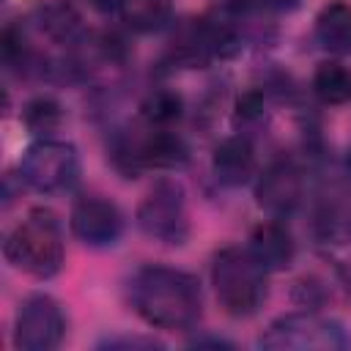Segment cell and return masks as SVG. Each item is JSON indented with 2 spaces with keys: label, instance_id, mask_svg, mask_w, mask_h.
Returning <instances> with one entry per match:
<instances>
[{
  "label": "cell",
  "instance_id": "1",
  "mask_svg": "<svg viewBox=\"0 0 351 351\" xmlns=\"http://www.w3.org/2000/svg\"><path fill=\"white\" fill-rule=\"evenodd\" d=\"M129 302L154 329H192L203 313L197 280L170 266H143L129 282Z\"/></svg>",
  "mask_w": 351,
  "mask_h": 351
},
{
  "label": "cell",
  "instance_id": "2",
  "mask_svg": "<svg viewBox=\"0 0 351 351\" xmlns=\"http://www.w3.org/2000/svg\"><path fill=\"white\" fill-rule=\"evenodd\" d=\"M5 261L36 280H49L63 269V230L49 208H33L5 233Z\"/></svg>",
  "mask_w": 351,
  "mask_h": 351
},
{
  "label": "cell",
  "instance_id": "3",
  "mask_svg": "<svg viewBox=\"0 0 351 351\" xmlns=\"http://www.w3.org/2000/svg\"><path fill=\"white\" fill-rule=\"evenodd\" d=\"M266 274L250 250L222 247L211 261V285L219 307L233 318L258 313L266 299Z\"/></svg>",
  "mask_w": 351,
  "mask_h": 351
},
{
  "label": "cell",
  "instance_id": "4",
  "mask_svg": "<svg viewBox=\"0 0 351 351\" xmlns=\"http://www.w3.org/2000/svg\"><path fill=\"white\" fill-rule=\"evenodd\" d=\"M261 348L269 351H343L351 348L348 332L318 313H291L269 324L258 337Z\"/></svg>",
  "mask_w": 351,
  "mask_h": 351
},
{
  "label": "cell",
  "instance_id": "5",
  "mask_svg": "<svg viewBox=\"0 0 351 351\" xmlns=\"http://www.w3.org/2000/svg\"><path fill=\"white\" fill-rule=\"evenodd\" d=\"M80 176V159L71 143L41 137L33 145L25 148L19 159V178L41 192V195H58L74 186Z\"/></svg>",
  "mask_w": 351,
  "mask_h": 351
},
{
  "label": "cell",
  "instance_id": "6",
  "mask_svg": "<svg viewBox=\"0 0 351 351\" xmlns=\"http://www.w3.org/2000/svg\"><path fill=\"white\" fill-rule=\"evenodd\" d=\"M137 225L154 241H162L170 247L184 244L189 236L184 186L173 178L156 181L143 197V203L137 206Z\"/></svg>",
  "mask_w": 351,
  "mask_h": 351
},
{
  "label": "cell",
  "instance_id": "7",
  "mask_svg": "<svg viewBox=\"0 0 351 351\" xmlns=\"http://www.w3.org/2000/svg\"><path fill=\"white\" fill-rule=\"evenodd\" d=\"M66 337V313L49 293H30L14 318V346L19 351H49Z\"/></svg>",
  "mask_w": 351,
  "mask_h": 351
},
{
  "label": "cell",
  "instance_id": "8",
  "mask_svg": "<svg viewBox=\"0 0 351 351\" xmlns=\"http://www.w3.org/2000/svg\"><path fill=\"white\" fill-rule=\"evenodd\" d=\"M71 233L88 247H112L123 233V214L112 200L85 195L71 206Z\"/></svg>",
  "mask_w": 351,
  "mask_h": 351
},
{
  "label": "cell",
  "instance_id": "9",
  "mask_svg": "<svg viewBox=\"0 0 351 351\" xmlns=\"http://www.w3.org/2000/svg\"><path fill=\"white\" fill-rule=\"evenodd\" d=\"M302 195H304V176L302 170L288 162V159H280L274 165H269L258 184H255V197H258V206L274 217H288L296 211V206L302 203Z\"/></svg>",
  "mask_w": 351,
  "mask_h": 351
},
{
  "label": "cell",
  "instance_id": "10",
  "mask_svg": "<svg viewBox=\"0 0 351 351\" xmlns=\"http://www.w3.org/2000/svg\"><path fill=\"white\" fill-rule=\"evenodd\" d=\"M211 167H214L217 181L225 184V186H241V184L252 181L255 167H258L252 143H250L247 137H241V134L225 137V140L214 148Z\"/></svg>",
  "mask_w": 351,
  "mask_h": 351
},
{
  "label": "cell",
  "instance_id": "11",
  "mask_svg": "<svg viewBox=\"0 0 351 351\" xmlns=\"http://www.w3.org/2000/svg\"><path fill=\"white\" fill-rule=\"evenodd\" d=\"M247 250L252 252V258L266 271H282V269H288L293 263V255H296L293 236L280 222H261L252 230Z\"/></svg>",
  "mask_w": 351,
  "mask_h": 351
},
{
  "label": "cell",
  "instance_id": "12",
  "mask_svg": "<svg viewBox=\"0 0 351 351\" xmlns=\"http://www.w3.org/2000/svg\"><path fill=\"white\" fill-rule=\"evenodd\" d=\"M315 38L335 58L351 55V5L346 0H332L318 11Z\"/></svg>",
  "mask_w": 351,
  "mask_h": 351
},
{
  "label": "cell",
  "instance_id": "13",
  "mask_svg": "<svg viewBox=\"0 0 351 351\" xmlns=\"http://www.w3.org/2000/svg\"><path fill=\"white\" fill-rule=\"evenodd\" d=\"M118 14L123 16L126 27L137 33H156L173 19L170 0H123Z\"/></svg>",
  "mask_w": 351,
  "mask_h": 351
},
{
  "label": "cell",
  "instance_id": "14",
  "mask_svg": "<svg viewBox=\"0 0 351 351\" xmlns=\"http://www.w3.org/2000/svg\"><path fill=\"white\" fill-rule=\"evenodd\" d=\"M38 27L58 44H74L82 36V16L69 3H49L38 11Z\"/></svg>",
  "mask_w": 351,
  "mask_h": 351
},
{
  "label": "cell",
  "instance_id": "15",
  "mask_svg": "<svg viewBox=\"0 0 351 351\" xmlns=\"http://www.w3.org/2000/svg\"><path fill=\"white\" fill-rule=\"evenodd\" d=\"M313 90L324 104H346L351 101V71L337 60H324L313 74Z\"/></svg>",
  "mask_w": 351,
  "mask_h": 351
},
{
  "label": "cell",
  "instance_id": "16",
  "mask_svg": "<svg viewBox=\"0 0 351 351\" xmlns=\"http://www.w3.org/2000/svg\"><path fill=\"white\" fill-rule=\"evenodd\" d=\"M22 121L27 126V132L47 137L49 132H55L63 123V107L52 99V96H36L25 104L22 110Z\"/></svg>",
  "mask_w": 351,
  "mask_h": 351
},
{
  "label": "cell",
  "instance_id": "17",
  "mask_svg": "<svg viewBox=\"0 0 351 351\" xmlns=\"http://www.w3.org/2000/svg\"><path fill=\"white\" fill-rule=\"evenodd\" d=\"M181 110H184V101L173 90H154L143 101V118L148 121V126H156V129H167L170 123H176L181 118Z\"/></svg>",
  "mask_w": 351,
  "mask_h": 351
},
{
  "label": "cell",
  "instance_id": "18",
  "mask_svg": "<svg viewBox=\"0 0 351 351\" xmlns=\"http://www.w3.org/2000/svg\"><path fill=\"white\" fill-rule=\"evenodd\" d=\"M99 348H162L154 337H129V335H112L99 343Z\"/></svg>",
  "mask_w": 351,
  "mask_h": 351
},
{
  "label": "cell",
  "instance_id": "19",
  "mask_svg": "<svg viewBox=\"0 0 351 351\" xmlns=\"http://www.w3.org/2000/svg\"><path fill=\"white\" fill-rule=\"evenodd\" d=\"M261 110H263V96H261L258 90H250V93H244V96L236 101V115H239L241 121L258 118Z\"/></svg>",
  "mask_w": 351,
  "mask_h": 351
},
{
  "label": "cell",
  "instance_id": "20",
  "mask_svg": "<svg viewBox=\"0 0 351 351\" xmlns=\"http://www.w3.org/2000/svg\"><path fill=\"white\" fill-rule=\"evenodd\" d=\"M90 3H93V8H99L101 14L121 11V5H123V0H90Z\"/></svg>",
  "mask_w": 351,
  "mask_h": 351
},
{
  "label": "cell",
  "instance_id": "21",
  "mask_svg": "<svg viewBox=\"0 0 351 351\" xmlns=\"http://www.w3.org/2000/svg\"><path fill=\"white\" fill-rule=\"evenodd\" d=\"M192 346H217V348H230V343H228V340H217V337H211V340H192Z\"/></svg>",
  "mask_w": 351,
  "mask_h": 351
},
{
  "label": "cell",
  "instance_id": "22",
  "mask_svg": "<svg viewBox=\"0 0 351 351\" xmlns=\"http://www.w3.org/2000/svg\"><path fill=\"white\" fill-rule=\"evenodd\" d=\"M271 5H277V8H293V5H299V0H269Z\"/></svg>",
  "mask_w": 351,
  "mask_h": 351
},
{
  "label": "cell",
  "instance_id": "23",
  "mask_svg": "<svg viewBox=\"0 0 351 351\" xmlns=\"http://www.w3.org/2000/svg\"><path fill=\"white\" fill-rule=\"evenodd\" d=\"M230 3V8H236V11H241V8H250L252 5V0H228Z\"/></svg>",
  "mask_w": 351,
  "mask_h": 351
},
{
  "label": "cell",
  "instance_id": "24",
  "mask_svg": "<svg viewBox=\"0 0 351 351\" xmlns=\"http://www.w3.org/2000/svg\"><path fill=\"white\" fill-rule=\"evenodd\" d=\"M346 167H348V173H351V151H348V159H346Z\"/></svg>",
  "mask_w": 351,
  "mask_h": 351
}]
</instances>
